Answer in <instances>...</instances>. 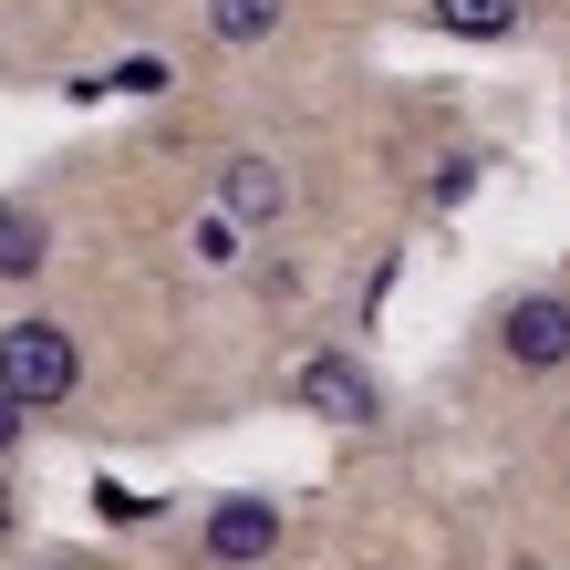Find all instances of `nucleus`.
Wrapping results in <instances>:
<instances>
[{
	"label": "nucleus",
	"mask_w": 570,
	"mask_h": 570,
	"mask_svg": "<svg viewBox=\"0 0 570 570\" xmlns=\"http://www.w3.org/2000/svg\"><path fill=\"white\" fill-rule=\"evenodd\" d=\"M11 529H21V498H11V478H0V550H11Z\"/></svg>",
	"instance_id": "12"
},
{
	"label": "nucleus",
	"mask_w": 570,
	"mask_h": 570,
	"mask_svg": "<svg viewBox=\"0 0 570 570\" xmlns=\"http://www.w3.org/2000/svg\"><path fill=\"white\" fill-rule=\"evenodd\" d=\"M0 239H11V197H0Z\"/></svg>",
	"instance_id": "13"
},
{
	"label": "nucleus",
	"mask_w": 570,
	"mask_h": 570,
	"mask_svg": "<svg viewBox=\"0 0 570 570\" xmlns=\"http://www.w3.org/2000/svg\"><path fill=\"white\" fill-rule=\"evenodd\" d=\"M52 570H73V560H52Z\"/></svg>",
	"instance_id": "14"
},
{
	"label": "nucleus",
	"mask_w": 570,
	"mask_h": 570,
	"mask_svg": "<svg viewBox=\"0 0 570 570\" xmlns=\"http://www.w3.org/2000/svg\"><path fill=\"white\" fill-rule=\"evenodd\" d=\"M239 239H249V228H239V218H228V208H208V218H197V228H187V249H197V271H239V259H249Z\"/></svg>",
	"instance_id": "8"
},
{
	"label": "nucleus",
	"mask_w": 570,
	"mask_h": 570,
	"mask_svg": "<svg viewBox=\"0 0 570 570\" xmlns=\"http://www.w3.org/2000/svg\"><path fill=\"white\" fill-rule=\"evenodd\" d=\"M281 11H291V0H208V31H218V42H271Z\"/></svg>",
	"instance_id": "7"
},
{
	"label": "nucleus",
	"mask_w": 570,
	"mask_h": 570,
	"mask_svg": "<svg viewBox=\"0 0 570 570\" xmlns=\"http://www.w3.org/2000/svg\"><path fill=\"white\" fill-rule=\"evenodd\" d=\"M94 509L125 519V529H146V519H156V498H136V488H115V478H105V488H94Z\"/></svg>",
	"instance_id": "10"
},
{
	"label": "nucleus",
	"mask_w": 570,
	"mask_h": 570,
	"mask_svg": "<svg viewBox=\"0 0 570 570\" xmlns=\"http://www.w3.org/2000/svg\"><path fill=\"white\" fill-rule=\"evenodd\" d=\"M218 208L239 218V228H281V208H291V177H281V156H228L218 166Z\"/></svg>",
	"instance_id": "5"
},
{
	"label": "nucleus",
	"mask_w": 570,
	"mask_h": 570,
	"mask_svg": "<svg viewBox=\"0 0 570 570\" xmlns=\"http://www.w3.org/2000/svg\"><path fill=\"white\" fill-rule=\"evenodd\" d=\"M177 73H166V52H125L115 73H105V94H166Z\"/></svg>",
	"instance_id": "9"
},
{
	"label": "nucleus",
	"mask_w": 570,
	"mask_h": 570,
	"mask_svg": "<svg viewBox=\"0 0 570 570\" xmlns=\"http://www.w3.org/2000/svg\"><path fill=\"white\" fill-rule=\"evenodd\" d=\"M73 384H83V343H73L62 322H42V312L0 322V394H11L21 415H52V405H73Z\"/></svg>",
	"instance_id": "1"
},
{
	"label": "nucleus",
	"mask_w": 570,
	"mask_h": 570,
	"mask_svg": "<svg viewBox=\"0 0 570 570\" xmlns=\"http://www.w3.org/2000/svg\"><path fill=\"white\" fill-rule=\"evenodd\" d=\"M435 21H446L456 42H509L529 21V0H435Z\"/></svg>",
	"instance_id": "6"
},
{
	"label": "nucleus",
	"mask_w": 570,
	"mask_h": 570,
	"mask_svg": "<svg viewBox=\"0 0 570 570\" xmlns=\"http://www.w3.org/2000/svg\"><path fill=\"white\" fill-rule=\"evenodd\" d=\"M291 405H301V415H322V425H374V415H384V394H374V374H363L353 353H301Z\"/></svg>",
	"instance_id": "2"
},
{
	"label": "nucleus",
	"mask_w": 570,
	"mask_h": 570,
	"mask_svg": "<svg viewBox=\"0 0 570 570\" xmlns=\"http://www.w3.org/2000/svg\"><path fill=\"white\" fill-rule=\"evenodd\" d=\"M498 353H509L519 374H560L570 363V291H519L509 312H498Z\"/></svg>",
	"instance_id": "3"
},
{
	"label": "nucleus",
	"mask_w": 570,
	"mask_h": 570,
	"mask_svg": "<svg viewBox=\"0 0 570 570\" xmlns=\"http://www.w3.org/2000/svg\"><path fill=\"white\" fill-rule=\"evenodd\" d=\"M197 540H208L218 570H259V560L281 550V498H249V488H239V498H218Z\"/></svg>",
	"instance_id": "4"
},
{
	"label": "nucleus",
	"mask_w": 570,
	"mask_h": 570,
	"mask_svg": "<svg viewBox=\"0 0 570 570\" xmlns=\"http://www.w3.org/2000/svg\"><path fill=\"white\" fill-rule=\"evenodd\" d=\"M21 435H31V415L11 405V394H0V456H11V446H21Z\"/></svg>",
	"instance_id": "11"
}]
</instances>
